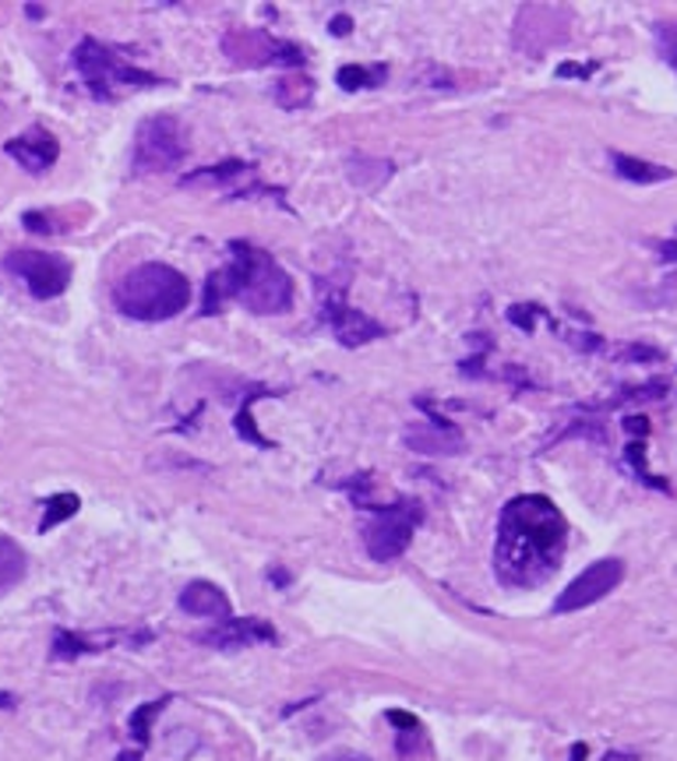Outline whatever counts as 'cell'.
<instances>
[{
  "mask_svg": "<svg viewBox=\"0 0 677 761\" xmlns=\"http://www.w3.org/2000/svg\"><path fill=\"white\" fill-rule=\"evenodd\" d=\"M382 78H385V68H364V63H346V68L336 71V82H339L346 92L374 89V85H382Z\"/></svg>",
  "mask_w": 677,
  "mask_h": 761,
  "instance_id": "cell-16",
  "label": "cell"
},
{
  "mask_svg": "<svg viewBox=\"0 0 677 761\" xmlns=\"http://www.w3.org/2000/svg\"><path fill=\"white\" fill-rule=\"evenodd\" d=\"M572 761H586V744H575V748H572Z\"/></svg>",
  "mask_w": 677,
  "mask_h": 761,
  "instance_id": "cell-25",
  "label": "cell"
},
{
  "mask_svg": "<svg viewBox=\"0 0 677 761\" xmlns=\"http://www.w3.org/2000/svg\"><path fill=\"white\" fill-rule=\"evenodd\" d=\"M625 582V561L618 558H604L590 564L579 578H572V585L555 599V613H575L582 607H593L596 599H604L607 593H614Z\"/></svg>",
  "mask_w": 677,
  "mask_h": 761,
  "instance_id": "cell-8",
  "label": "cell"
},
{
  "mask_svg": "<svg viewBox=\"0 0 677 761\" xmlns=\"http://www.w3.org/2000/svg\"><path fill=\"white\" fill-rule=\"evenodd\" d=\"M180 610L191 617H205V621H230V599L226 593L212 582H191L180 593Z\"/></svg>",
  "mask_w": 677,
  "mask_h": 761,
  "instance_id": "cell-12",
  "label": "cell"
},
{
  "mask_svg": "<svg viewBox=\"0 0 677 761\" xmlns=\"http://www.w3.org/2000/svg\"><path fill=\"white\" fill-rule=\"evenodd\" d=\"M114 642H120V634H100V639H92V634L57 631L54 634V659H74L82 653H100L103 645H114Z\"/></svg>",
  "mask_w": 677,
  "mask_h": 761,
  "instance_id": "cell-13",
  "label": "cell"
},
{
  "mask_svg": "<svg viewBox=\"0 0 677 761\" xmlns=\"http://www.w3.org/2000/svg\"><path fill=\"white\" fill-rule=\"evenodd\" d=\"M25 230H33V233H50V226H46V215L43 212H25Z\"/></svg>",
  "mask_w": 677,
  "mask_h": 761,
  "instance_id": "cell-21",
  "label": "cell"
},
{
  "mask_svg": "<svg viewBox=\"0 0 677 761\" xmlns=\"http://www.w3.org/2000/svg\"><path fill=\"white\" fill-rule=\"evenodd\" d=\"M219 300H241L255 314H282L293 307V279L272 254L237 241L226 272H215L209 279L205 314H215Z\"/></svg>",
  "mask_w": 677,
  "mask_h": 761,
  "instance_id": "cell-2",
  "label": "cell"
},
{
  "mask_svg": "<svg viewBox=\"0 0 677 761\" xmlns=\"http://www.w3.org/2000/svg\"><path fill=\"white\" fill-rule=\"evenodd\" d=\"M325 321L332 325L336 339H339L342 346H350V349L385 336V328L377 325V321H371L367 314H360V311H353V307H346L342 300L328 296V293H325Z\"/></svg>",
  "mask_w": 677,
  "mask_h": 761,
  "instance_id": "cell-11",
  "label": "cell"
},
{
  "mask_svg": "<svg viewBox=\"0 0 677 761\" xmlns=\"http://www.w3.org/2000/svg\"><path fill=\"white\" fill-rule=\"evenodd\" d=\"M163 705H166V702L141 705V709L135 712V716H131V737L141 744V748H145V744H149V734H152V719L160 716V712H163Z\"/></svg>",
  "mask_w": 677,
  "mask_h": 761,
  "instance_id": "cell-19",
  "label": "cell"
},
{
  "mask_svg": "<svg viewBox=\"0 0 677 761\" xmlns=\"http://www.w3.org/2000/svg\"><path fill=\"white\" fill-rule=\"evenodd\" d=\"M4 152L28 173H46L60 155L57 138L46 131V127H28L25 134L4 141Z\"/></svg>",
  "mask_w": 677,
  "mask_h": 761,
  "instance_id": "cell-10",
  "label": "cell"
},
{
  "mask_svg": "<svg viewBox=\"0 0 677 761\" xmlns=\"http://www.w3.org/2000/svg\"><path fill=\"white\" fill-rule=\"evenodd\" d=\"M420 507L417 504H392V507H374V518L367 522L364 529V547L367 553L377 561H396L399 553L409 547V539H413V529L420 526Z\"/></svg>",
  "mask_w": 677,
  "mask_h": 761,
  "instance_id": "cell-6",
  "label": "cell"
},
{
  "mask_svg": "<svg viewBox=\"0 0 677 761\" xmlns=\"http://www.w3.org/2000/svg\"><path fill=\"white\" fill-rule=\"evenodd\" d=\"M328 761H371L364 754H336V758H328Z\"/></svg>",
  "mask_w": 677,
  "mask_h": 761,
  "instance_id": "cell-26",
  "label": "cell"
},
{
  "mask_svg": "<svg viewBox=\"0 0 677 761\" xmlns=\"http://www.w3.org/2000/svg\"><path fill=\"white\" fill-rule=\"evenodd\" d=\"M74 68L85 78V85L96 99H114V95L124 89L160 85V78H155L152 71L138 68V63H131L128 57H120L114 46H106L92 36L74 46Z\"/></svg>",
  "mask_w": 677,
  "mask_h": 761,
  "instance_id": "cell-4",
  "label": "cell"
},
{
  "mask_svg": "<svg viewBox=\"0 0 677 761\" xmlns=\"http://www.w3.org/2000/svg\"><path fill=\"white\" fill-rule=\"evenodd\" d=\"M311 92H314V82H307V78H287L279 89V103L287 109H301L304 103H311Z\"/></svg>",
  "mask_w": 677,
  "mask_h": 761,
  "instance_id": "cell-18",
  "label": "cell"
},
{
  "mask_svg": "<svg viewBox=\"0 0 677 761\" xmlns=\"http://www.w3.org/2000/svg\"><path fill=\"white\" fill-rule=\"evenodd\" d=\"M191 304V282L163 261H145L114 285V307L131 321H170Z\"/></svg>",
  "mask_w": 677,
  "mask_h": 761,
  "instance_id": "cell-3",
  "label": "cell"
},
{
  "mask_svg": "<svg viewBox=\"0 0 677 761\" xmlns=\"http://www.w3.org/2000/svg\"><path fill=\"white\" fill-rule=\"evenodd\" d=\"M4 268L14 279H22L25 290L36 300H54L71 282V261L46 250H11L4 258Z\"/></svg>",
  "mask_w": 677,
  "mask_h": 761,
  "instance_id": "cell-7",
  "label": "cell"
},
{
  "mask_svg": "<svg viewBox=\"0 0 677 761\" xmlns=\"http://www.w3.org/2000/svg\"><path fill=\"white\" fill-rule=\"evenodd\" d=\"M569 522L544 494H518L498 518L494 575L509 589H537L564 561Z\"/></svg>",
  "mask_w": 677,
  "mask_h": 761,
  "instance_id": "cell-1",
  "label": "cell"
},
{
  "mask_svg": "<svg viewBox=\"0 0 677 761\" xmlns=\"http://www.w3.org/2000/svg\"><path fill=\"white\" fill-rule=\"evenodd\" d=\"M664 258H667V261H674V258H677V236H674L670 244H664Z\"/></svg>",
  "mask_w": 677,
  "mask_h": 761,
  "instance_id": "cell-23",
  "label": "cell"
},
{
  "mask_svg": "<svg viewBox=\"0 0 677 761\" xmlns=\"http://www.w3.org/2000/svg\"><path fill=\"white\" fill-rule=\"evenodd\" d=\"M25 571H28L25 550L14 543L11 536H0V593L14 589V585L25 578Z\"/></svg>",
  "mask_w": 677,
  "mask_h": 761,
  "instance_id": "cell-14",
  "label": "cell"
},
{
  "mask_svg": "<svg viewBox=\"0 0 677 761\" xmlns=\"http://www.w3.org/2000/svg\"><path fill=\"white\" fill-rule=\"evenodd\" d=\"M350 19H346V14H342V19H332V36H350Z\"/></svg>",
  "mask_w": 677,
  "mask_h": 761,
  "instance_id": "cell-22",
  "label": "cell"
},
{
  "mask_svg": "<svg viewBox=\"0 0 677 761\" xmlns=\"http://www.w3.org/2000/svg\"><path fill=\"white\" fill-rule=\"evenodd\" d=\"M279 639L276 628L261 617H230L219 628L198 634L201 645H212V648H247V645H272Z\"/></svg>",
  "mask_w": 677,
  "mask_h": 761,
  "instance_id": "cell-9",
  "label": "cell"
},
{
  "mask_svg": "<svg viewBox=\"0 0 677 761\" xmlns=\"http://www.w3.org/2000/svg\"><path fill=\"white\" fill-rule=\"evenodd\" d=\"M269 578H272L276 585H287V582H290V575H287V571H269Z\"/></svg>",
  "mask_w": 677,
  "mask_h": 761,
  "instance_id": "cell-24",
  "label": "cell"
},
{
  "mask_svg": "<svg viewBox=\"0 0 677 761\" xmlns=\"http://www.w3.org/2000/svg\"><path fill=\"white\" fill-rule=\"evenodd\" d=\"M388 723L399 726V729H406V734H417V716H409V712H396V709H392V712H388Z\"/></svg>",
  "mask_w": 677,
  "mask_h": 761,
  "instance_id": "cell-20",
  "label": "cell"
},
{
  "mask_svg": "<svg viewBox=\"0 0 677 761\" xmlns=\"http://www.w3.org/2000/svg\"><path fill=\"white\" fill-rule=\"evenodd\" d=\"M610 159H614V169H618V177L635 180V184H660V180H670L674 177V169H667V166L642 163V159L621 155V152H614Z\"/></svg>",
  "mask_w": 677,
  "mask_h": 761,
  "instance_id": "cell-15",
  "label": "cell"
},
{
  "mask_svg": "<svg viewBox=\"0 0 677 761\" xmlns=\"http://www.w3.org/2000/svg\"><path fill=\"white\" fill-rule=\"evenodd\" d=\"M187 159V134L177 117L160 114L141 120L135 134V173H166Z\"/></svg>",
  "mask_w": 677,
  "mask_h": 761,
  "instance_id": "cell-5",
  "label": "cell"
},
{
  "mask_svg": "<svg viewBox=\"0 0 677 761\" xmlns=\"http://www.w3.org/2000/svg\"><path fill=\"white\" fill-rule=\"evenodd\" d=\"M78 507H82V497H78V494H57V497H50V501H46L43 522H39V532H50L54 526H60V522L74 518Z\"/></svg>",
  "mask_w": 677,
  "mask_h": 761,
  "instance_id": "cell-17",
  "label": "cell"
}]
</instances>
